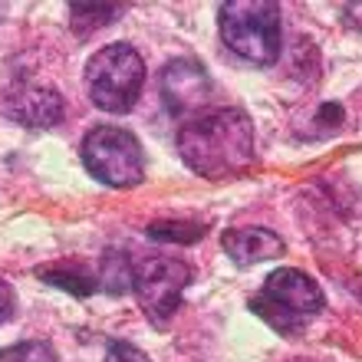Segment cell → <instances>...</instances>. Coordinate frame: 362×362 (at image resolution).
Here are the masks:
<instances>
[{
    "mask_svg": "<svg viewBox=\"0 0 362 362\" xmlns=\"http://www.w3.org/2000/svg\"><path fill=\"white\" fill-rule=\"evenodd\" d=\"M86 93L103 112H132L145 83V63L132 43H109L86 63Z\"/></svg>",
    "mask_w": 362,
    "mask_h": 362,
    "instance_id": "4",
    "label": "cell"
},
{
    "mask_svg": "<svg viewBox=\"0 0 362 362\" xmlns=\"http://www.w3.org/2000/svg\"><path fill=\"white\" fill-rule=\"evenodd\" d=\"M40 276H47V284L53 286H63V290H69L73 296H89L95 290V284L89 280L86 274H79V270H66V267H47L40 270Z\"/></svg>",
    "mask_w": 362,
    "mask_h": 362,
    "instance_id": "13",
    "label": "cell"
},
{
    "mask_svg": "<svg viewBox=\"0 0 362 362\" xmlns=\"http://www.w3.org/2000/svg\"><path fill=\"white\" fill-rule=\"evenodd\" d=\"M148 238L191 244V240L204 238V228H201V224H188V221H155V224H148Z\"/></svg>",
    "mask_w": 362,
    "mask_h": 362,
    "instance_id": "12",
    "label": "cell"
},
{
    "mask_svg": "<svg viewBox=\"0 0 362 362\" xmlns=\"http://www.w3.org/2000/svg\"><path fill=\"white\" fill-rule=\"evenodd\" d=\"M105 362H148V356L132 343H112L105 349Z\"/></svg>",
    "mask_w": 362,
    "mask_h": 362,
    "instance_id": "15",
    "label": "cell"
},
{
    "mask_svg": "<svg viewBox=\"0 0 362 362\" xmlns=\"http://www.w3.org/2000/svg\"><path fill=\"white\" fill-rule=\"evenodd\" d=\"M95 286L115 296L129 293L132 290V260L125 257V254H105L103 274H99V284Z\"/></svg>",
    "mask_w": 362,
    "mask_h": 362,
    "instance_id": "11",
    "label": "cell"
},
{
    "mask_svg": "<svg viewBox=\"0 0 362 362\" xmlns=\"http://www.w3.org/2000/svg\"><path fill=\"white\" fill-rule=\"evenodd\" d=\"M4 112L13 122L27 125V129H49V125L63 122L66 105H63V95L59 93L27 83V86H17L4 95Z\"/></svg>",
    "mask_w": 362,
    "mask_h": 362,
    "instance_id": "8",
    "label": "cell"
},
{
    "mask_svg": "<svg viewBox=\"0 0 362 362\" xmlns=\"http://www.w3.org/2000/svg\"><path fill=\"white\" fill-rule=\"evenodd\" d=\"M69 13H73V30L79 37H89L93 30L115 23L122 7L119 4H69Z\"/></svg>",
    "mask_w": 362,
    "mask_h": 362,
    "instance_id": "10",
    "label": "cell"
},
{
    "mask_svg": "<svg viewBox=\"0 0 362 362\" xmlns=\"http://www.w3.org/2000/svg\"><path fill=\"white\" fill-rule=\"evenodd\" d=\"M221 40L234 57L270 66L280 57V7L267 0H228L218 10Z\"/></svg>",
    "mask_w": 362,
    "mask_h": 362,
    "instance_id": "3",
    "label": "cell"
},
{
    "mask_svg": "<svg viewBox=\"0 0 362 362\" xmlns=\"http://www.w3.org/2000/svg\"><path fill=\"white\" fill-rule=\"evenodd\" d=\"M181 162L204 178H230L254 162V125L244 109L194 115L178 132Z\"/></svg>",
    "mask_w": 362,
    "mask_h": 362,
    "instance_id": "1",
    "label": "cell"
},
{
    "mask_svg": "<svg viewBox=\"0 0 362 362\" xmlns=\"http://www.w3.org/2000/svg\"><path fill=\"white\" fill-rule=\"evenodd\" d=\"M191 280H194V270L178 257H145L132 264V290L155 326H165L172 320Z\"/></svg>",
    "mask_w": 362,
    "mask_h": 362,
    "instance_id": "6",
    "label": "cell"
},
{
    "mask_svg": "<svg viewBox=\"0 0 362 362\" xmlns=\"http://www.w3.org/2000/svg\"><path fill=\"white\" fill-rule=\"evenodd\" d=\"M83 165L93 178L112 188H132L142 181V145L129 129L95 125L83 139Z\"/></svg>",
    "mask_w": 362,
    "mask_h": 362,
    "instance_id": "5",
    "label": "cell"
},
{
    "mask_svg": "<svg viewBox=\"0 0 362 362\" xmlns=\"http://www.w3.org/2000/svg\"><path fill=\"white\" fill-rule=\"evenodd\" d=\"M10 313H13V290L7 280H0V326L10 320Z\"/></svg>",
    "mask_w": 362,
    "mask_h": 362,
    "instance_id": "16",
    "label": "cell"
},
{
    "mask_svg": "<svg viewBox=\"0 0 362 362\" xmlns=\"http://www.w3.org/2000/svg\"><path fill=\"white\" fill-rule=\"evenodd\" d=\"M221 247L238 267H254L260 260H274L284 254L280 234L267 228H230L221 234Z\"/></svg>",
    "mask_w": 362,
    "mask_h": 362,
    "instance_id": "9",
    "label": "cell"
},
{
    "mask_svg": "<svg viewBox=\"0 0 362 362\" xmlns=\"http://www.w3.org/2000/svg\"><path fill=\"white\" fill-rule=\"evenodd\" d=\"M211 93H214V86H211V76L204 73L201 63L185 59V57L165 63V69H162V103L175 119H185V115L204 109V105L211 103Z\"/></svg>",
    "mask_w": 362,
    "mask_h": 362,
    "instance_id": "7",
    "label": "cell"
},
{
    "mask_svg": "<svg viewBox=\"0 0 362 362\" xmlns=\"http://www.w3.org/2000/svg\"><path fill=\"white\" fill-rule=\"evenodd\" d=\"M343 13H346V23H349V27H353V30H362V4H349Z\"/></svg>",
    "mask_w": 362,
    "mask_h": 362,
    "instance_id": "17",
    "label": "cell"
},
{
    "mask_svg": "<svg viewBox=\"0 0 362 362\" xmlns=\"http://www.w3.org/2000/svg\"><path fill=\"white\" fill-rule=\"evenodd\" d=\"M0 362H57V353L49 343H17L10 349H0Z\"/></svg>",
    "mask_w": 362,
    "mask_h": 362,
    "instance_id": "14",
    "label": "cell"
},
{
    "mask_svg": "<svg viewBox=\"0 0 362 362\" xmlns=\"http://www.w3.org/2000/svg\"><path fill=\"white\" fill-rule=\"evenodd\" d=\"M323 290L313 276L296 267H280L264 280L257 293L250 296V310L270 323L280 336H300L306 323L323 310Z\"/></svg>",
    "mask_w": 362,
    "mask_h": 362,
    "instance_id": "2",
    "label": "cell"
}]
</instances>
